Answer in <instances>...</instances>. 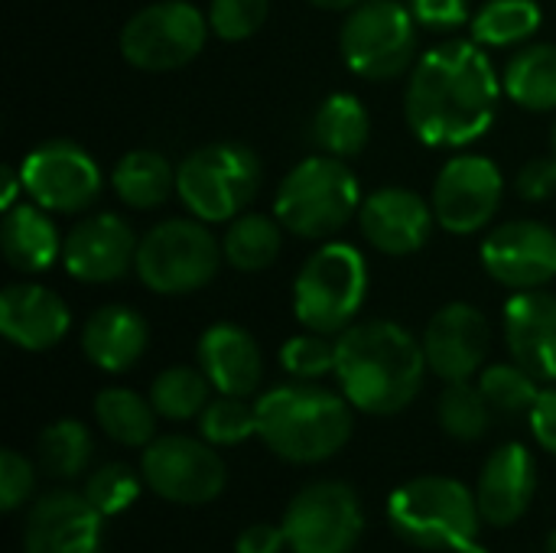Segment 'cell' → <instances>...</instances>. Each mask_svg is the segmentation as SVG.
Listing matches in <instances>:
<instances>
[{
	"instance_id": "cell-33",
	"label": "cell",
	"mask_w": 556,
	"mask_h": 553,
	"mask_svg": "<svg viewBox=\"0 0 556 553\" xmlns=\"http://www.w3.org/2000/svg\"><path fill=\"white\" fill-rule=\"evenodd\" d=\"M492 414L495 411L485 401L482 388L479 385H469V381H450L446 391L440 394V404H437L440 427L453 440H463V443L482 440L489 433Z\"/></svg>"
},
{
	"instance_id": "cell-14",
	"label": "cell",
	"mask_w": 556,
	"mask_h": 553,
	"mask_svg": "<svg viewBox=\"0 0 556 553\" xmlns=\"http://www.w3.org/2000/svg\"><path fill=\"white\" fill-rule=\"evenodd\" d=\"M505 179L495 160L479 153L453 156L433 186V215L437 225H443L450 235H476L482 231L498 205H502Z\"/></svg>"
},
{
	"instance_id": "cell-35",
	"label": "cell",
	"mask_w": 556,
	"mask_h": 553,
	"mask_svg": "<svg viewBox=\"0 0 556 553\" xmlns=\"http://www.w3.org/2000/svg\"><path fill=\"white\" fill-rule=\"evenodd\" d=\"M479 388L485 394V401L492 404L495 414H531L541 388L538 378L531 372H525L518 362L515 365H489L479 378Z\"/></svg>"
},
{
	"instance_id": "cell-31",
	"label": "cell",
	"mask_w": 556,
	"mask_h": 553,
	"mask_svg": "<svg viewBox=\"0 0 556 553\" xmlns=\"http://www.w3.org/2000/svg\"><path fill=\"white\" fill-rule=\"evenodd\" d=\"M541 26L538 0H489L472 16V39L479 46H518L531 39Z\"/></svg>"
},
{
	"instance_id": "cell-1",
	"label": "cell",
	"mask_w": 556,
	"mask_h": 553,
	"mask_svg": "<svg viewBox=\"0 0 556 553\" xmlns=\"http://www.w3.org/2000/svg\"><path fill=\"white\" fill-rule=\"evenodd\" d=\"M498 108V78L472 39H450L417 59L404 98L407 124L427 147H466L479 140Z\"/></svg>"
},
{
	"instance_id": "cell-2",
	"label": "cell",
	"mask_w": 556,
	"mask_h": 553,
	"mask_svg": "<svg viewBox=\"0 0 556 553\" xmlns=\"http://www.w3.org/2000/svg\"><path fill=\"white\" fill-rule=\"evenodd\" d=\"M336 375L352 407L375 417L401 414L424 388V342H417L401 323H355L339 332Z\"/></svg>"
},
{
	"instance_id": "cell-37",
	"label": "cell",
	"mask_w": 556,
	"mask_h": 553,
	"mask_svg": "<svg viewBox=\"0 0 556 553\" xmlns=\"http://www.w3.org/2000/svg\"><path fill=\"white\" fill-rule=\"evenodd\" d=\"M137 495H140V479H137L134 469L124 466V463H108V466L98 469V473L88 479V486H85V499H88L104 518L121 515Z\"/></svg>"
},
{
	"instance_id": "cell-11",
	"label": "cell",
	"mask_w": 556,
	"mask_h": 553,
	"mask_svg": "<svg viewBox=\"0 0 556 553\" xmlns=\"http://www.w3.org/2000/svg\"><path fill=\"white\" fill-rule=\"evenodd\" d=\"M362 505L345 482H313L293 495L283 531L293 553H352L362 538Z\"/></svg>"
},
{
	"instance_id": "cell-6",
	"label": "cell",
	"mask_w": 556,
	"mask_h": 553,
	"mask_svg": "<svg viewBox=\"0 0 556 553\" xmlns=\"http://www.w3.org/2000/svg\"><path fill=\"white\" fill-rule=\"evenodd\" d=\"M368 297V264L358 248L326 241L293 280V313L309 332H345Z\"/></svg>"
},
{
	"instance_id": "cell-27",
	"label": "cell",
	"mask_w": 556,
	"mask_h": 553,
	"mask_svg": "<svg viewBox=\"0 0 556 553\" xmlns=\"http://www.w3.org/2000/svg\"><path fill=\"white\" fill-rule=\"evenodd\" d=\"M371 134V121L365 104L355 95H329L316 117H313V140L319 143L323 153L339 156V160H352L365 150Z\"/></svg>"
},
{
	"instance_id": "cell-29",
	"label": "cell",
	"mask_w": 556,
	"mask_h": 553,
	"mask_svg": "<svg viewBox=\"0 0 556 553\" xmlns=\"http://www.w3.org/2000/svg\"><path fill=\"white\" fill-rule=\"evenodd\" d=\"M94 417L101 430L124 447H150L156 440V407L137 391L108 388L94 398Z\"/></svg>"
},
{
	"instance_id": "cell-47",
	"label": "cell",
	"mask_w": 556,
	"mask_h": 553,
	"mask_svg": "<svg viewBox=\"0 0 556 553\" xmlns=\"http://www.w3.org/2000/svg\"><path fill=\"white\" fill-rule=\"evenodd\" d=\"M450 553H489L482 544H476V541H466V544H459V548H453Z\"/></svg>"
},
{
	"instance_id": "cell-9",
	"label": "cell",
	"mask_w": 556,
	"mask_h": 553,
	"mask_svg": "<svg viewBox=\"0 0 556 553\" xmlns=\"http://www.w3.org/2000/svg\"><path fill=\"white\" fill-rule=\"evenodd\" d=\"M339 49L355 75L368 81L397 78L417 55V16L401 0H362L342 23Z\"/></svg>"
},
{
	"instance_id": "cell-8",
	"label": "cell",
	"mask_w": 556,
	"mask_h": 553,
	"mask_svg": "<svg viewBox=\"0 0 556 553\" xmlns=\"http://www.w3.org/2000/svg\"><path fill=\"white\" fill-rule=\"evenodd\" d=\"M222 241L195 218H166L137 241L134 271L160 297L202 290L222 267Z\"/></svg>"
},
{
	"instance_id": "cell-36",
	"label": "cell",
	"mask_w": 556,
	"mask_h": 553,
	"mask_svg": "<svg viewBox=\"0 0 556 553\" xmlns=\"http://www.w3.org/2000/svg\"><path fill=\"white\" fill-rule=\"evenodd\" d=\"M199 430L212 447H235L257 433V407L244 404V398L222 394L208 401L199 414Z\"/></svg>"
},
{
	"instance_id": "cell-48",
	"label": "cell",
	"mask_w": 556,
	"mask_h": 553,
	"mask_svg": "<svg viewBox=\"0 0 556 553\" xmlns=\"http://www.w3.org/2000/svg\"><path fill=\"white\" fill-rule=\"evenodd\" d=\"M547 553H556V531L547 538Z\"/></svg>"
},
{
	"instance_id": "cell-34",
	"label": "cell",
	"mask_w": 556,
	"mask_h": 553,
	"mask_svg": "<svg viewBox=\"0 0 556 553\" xmlns=\"http://www.w3.org/2000/svg\"><path fill=\"white\" fill-rule=\"evenodd\" d=\"M91 433L78 420H59L39 437V466L52 479H75L91 463Z\"/></svg>"
},
{
	"instance_id": "cell-45",
	"label": "cell",
	"mask_w": 556,
	"mask_h": 553,
	"mask_svg": "<svg viewBox=\"0 0 556 553\" xmlns=\"http://www.w3.org/2000/svg\"><path fill=\"white\" fill-rule=\"evenodd\" d=\"M23 189V179L10 169V166H3V209H10V205H16L13 199H16V192Z\"/></svg>"
},
{
	"instance_id": "cell-7",
	"label": "cell",
	"mask_w": 556,
	"mask_h": 553,
	"mask_svg": "<svg viewBox=\"0 0 556 553\" xmlns=\"http://www.w3.org/2000/svg\"><path fill=\"white\" fill-rule=\"evenodd\" d=\"M261 186V160L251 147L218 140L192 150L176 169V192L199 222H231Z\"/></svg>"
},
{
	"instance_id": "cell-15",
	"label": "cell",
	"mask_w": 556,
	"mask_h": 553,
	"mask_svg": "<svg viewBox=\"0 0 556 553\" xmlns=\"http://www.w3.org/2000/svg\"><path fill=\"white\" fill-rule=\"evenodd\" d=\"M482 264L502 287L538 290L556 277V231L531 218L505 222L485 235Z\"/></svg>"
},
{
	"instance_id": "cell-32",
	"label": "cell",
	"mask_w": 556,
	"mask_h": 553,
	"mask_svg": "<svg viewBox=\"0 0 556 553\" xmlns=\"http://www.w3.org/2000/svg\"><path fill=\"white\" fill-rule=\"evenodd\" d=\"M208 375L202 368L173 365L156 375L150 388V404L166 420H192L208 407Z\"/></svg>"
},
{
	"instance_id": "cell-49",
	"label": "cell",
	"mask_w": 556,
	"mask_h": 553,
	"mask_svg": "<svg viewBox=\"0 0 556 553\" xmlns=\"http://www.w3.org/2000/svg\"><path fill=\"white\" fill-rule=\"evenodd\" d=\"M551 156H554V163H556V124H554V150H551Z\"/></svg>"
},
{
	"instance_id": "cell-42",
	"label": "cell",
	"mask_w": 556,
	"mask_h": 553,
	"mask_svg": "<svg viewBox=\"0 0 556 553\" xmlns=\"http://www.w3.org/2000/svg\"><path fill=\"white\" fill-rule=\"evenodd\" d=\"M518 192L531 202H541L547 199L556 189V163L554 156H538L531 160L521 173H518Z\"/></svg>"
},
{
	"instance_id": "cell-18",
	"label": "cell",
	"mask_w": 556,
	"mask_h": 553,
	"mask_svg": "<svg viewBox=\"0 0 556 553\" xmlns=\"http://www.w3.org/2000/svg\"><path fill=\"white\" fill-rule=\"evenodd\" d=\"M358 222L371 248L391 257H407L430 241L437 215L433 205H427L417 192L404 186H381L365 196Z\"/></svg>"
},
{
	"instance_id": "cell-13",
	"label": "cell",
	"mask_w": 556,
	"mask_h": 553,
	"mask_svg": "<svg viewBox=\"0 0 556 553\" xmlns=\"http://www.w3.org/2000/svg\"><path fill=\"white\" fill-rule=\"evenodd\" d=\"M23 192L46 212H85L101 196V169L72 140L39 143L20 166Z\"/></svg>"
},
{
	"instance_id": "cell-12",
	"label": "cell",
	"mask_w": 556,
	"mask_h": 553,
	"mask_svg": "<svg viewBox=\"0 0 556 553\" xmlns=\"http://www.w3.org/2000/svg\"><path fill=\"white\" fill-rule=\"evenodd\" d=\"M143 482L166 502L205 505L225 489V463L205 440L192 437H156L140 460Z\"/></svg>"
},
{
	"instance_id": "cell-21",
	"label": "cell",
	"mask_w": 556,
	"mask_h": 553,
	"mask_svg": "<svg viewBox=\"0 0 556 553\" xmlns=\"http://www.w3.org/2000/svg\"><path fill=\"white\" fill-rule=\"evenodd\" d=\"M505 342L525 372L556 381V297L518 290L505 306Z\"/></svg>"
},
{
	"instance_id": "cell-43",
	"label": "cell",
	"mask_w": 556,
	"mask_h": 553,
	"mask_svg": "<svg viewBox=\"0 0 556 553\" xmlns=\"http://www.w3.org/2000/svg\"><path fill=\"white\" fill-rule=\"evenodd\" d=\"M531 430L538 443L556 456V388H541L534 407H531Z\"/></svg>"
},
{
	"instance_id": "cell-46",
	"label": "cell",
	"mask_w": 556,
	"mask_h": 553,
	"mask_svg": "<svg viewBox=\"0 0 556 553\" xmlns=\"http://www.w3.org/2000/svg\"><path fill=\"white\" fill-rule=\"evenodd\" d=\"M309 3H316V7H323V10H352V7H358L362 0H309Z\"/></svg>"
},
{
	"instance_id": "cell-22",
	"label": "cell",
	"mask_w": 556,
	"mask_h": 553,
	"mask_svg": "<svg viewBox=\"0 0 556 553\" xmlns=\"http://www.w3.org/2000/svg\"><path fill=\"white\" fill-rule=\"evenodd\" d=\"M534 489H538V466H534V456L528 453V447H521V443L498 447L489 456V463L479 476V489H476L482 521H489L495 528L515 525L528 512Z\"/></svg>"
},
{
	"instance_id": "cell-28",
	"label": "cell",
	"mask_w": 556,
	"mask_h": 553,
	"mask_svg": "<svg viewBox=\"0 0 556 553\" xmlns=\"http://www.w3.org/2000/svg\"><path fill=\"white\" fill-rule=\"evenodd\" d=\"M511 101L528 111H556V46L538 42L515 52L502 78Z\"/></svg>"
},
{
	"instance_id": "cell-20",
	"label": "cell",
	"mask_w": 556,
	"mask_h": 553,
	"mask_svg": "<svg viewBox=\"0 0 556 553\" xmlns=\"http://www.w3.org/2000/svg\"><path fill=\"white\" fill-rule=\"evenodd\" d=\"M72 316L59 293L39 284H10L0 293V332L26 352H46L68 336Z\"/></svg>"
},
{
	"instance_id": "cell-38",
	"label": "cell",
	"mask_w": 556,
	"mask_h": 553,
	"mask_svg": "<svg viewBox=\"0 0 556 553\" xmlns=\"http://www.w3.org/2000/svg\"><path fill=\"white\" fill-rule=\"evenodd\" d=\"M280 365L296 378V381H313L329 372H336V342H329L323 332H306L290 339L280 349Z\"/></svg>"
},
{
	"instance_id": "cell-10",
	"label": "cell",
	"mask_w": 556,
	"mask_h": 553,
	"mask_svg": "<svg viewBox=\"0 0 556 553\" xmlns=\"http://www.w3.org/2000/svg\"><path fill=\"white\" fill-rule=\"evenodd\" d=\"M208 29V16L195 3L160 0L124 23L121 55L143 72H173L202 52Z\"/></svg>"
},
{
	"instance_id": "cell-17",
	"label": "cell",
	"mask_w": 556,
	"mask_h": 553,
	"mask_svg": "<svg viewBox=\"0 0 556 553\" xmlns=\"http://www.w3.org/2000/svg\"><path fill=\"white\" fill-rule=\"evenodd\" d=\"M65 271L81 284L121 280L137 261V238L130 225L114 212L81 218L62 241Z\"/></svg>"
},
{
	"instance_id": "cell-25",
	"label": "cell",
	"mask_w": 556,
	"mask_h": 553,
	"mask_svg": "<svg viewBox=\"0 0 556 553\" xmlns=\"http://www.w3.org/2000/svg\"><path fill=\"white\" fill-rule=\"evenodd\" d=\"M0 251L13 271L39 274L55 264V257L62 254V241L46 209H39L36 202H16L3 209Z\"/></svg>"
},
{
	"instance_id": "cell-39",
	"label": "cell",
	"mask_w": 556,
	"mask_h": 553,
	"mask_svg": "<svg viewBox=\"0 0 556 553\" xmlns=\"http://www.w3.org/2000/svg\"><path fill=\"white\" fill-rule=\"evenodd\" d=\"M267 10H270V0H212L208 26L218 39L241 42L264 26Z\"/></svg>"
},
{
	"instance_id": "cell-23",
	"label": "cell",
	"mask_w": 556,
	"mask_h": 553,
	"mask_svg": "<svg viewBox=\"0 0 556 553\" xmlns=\"http://www.w3.org/2000/svg\"><path fill=\"white\" fill-rule=\"evenodd\" d=\"M199 368L218 394L248 398L261 388L264 359L254 336L235 323H215L199 339Z\"/></svg>"
},
{
	"instance_id": "cell-30",
	"label": "cell",
	"mask_w": 556,
	"mask_h": 553,
	"mask_svg": "<svg viewBox=\"0 0 556 553\" xmlns=\"http://www.w3.org/2000/svg\"><path fill=\"white\" fill-rule=\"evenodd\" d=\"M280 228H283L280 222H274L270 215H261V212L238 215L222 238L225 261L235 271H248V274L270 267L280 254V244H283Z\"/></svg>"
},
{
	"instance_id": "cell-44",
	"label": "cell",
	"mask_w": 556,
	"mask_h": 553,
	"mask_svg": "<svg viewBox=\"0 0 556 553\" xmlns=\"http://www.w3.org/2000/svg\"><path fill=\"white\" fill-rule=\"evenodd\" d=\"M287 548V531L283 525H251L238 538V553H280Z\"/></svg>"
},
{
	"instance_id": "cell-4",
	"label": "cell",
	"mask_w": 556,
	"mask_h": 553,
	"mask_svg": "<svg viewBox=\"0 0 556 553\" xmlns=\"http://www.w3.org/2000/svg\"><path fill=\"white\" fill-rule=\"evenodd\" d=\"M362 209V189L345 160L319 153L300 160L274 196L277 222L309 241H326Z\"/></svg>"
},
{
	"instance_id": "cell-40",
	"label": "cell",
	"mask_w": 556,
	"mask_h": 553,
	"mask_svg": "<svg viewBox=\"0 0 556 553\" xmlns=\"http://www.w3.org/2000/svg\"><path fill=\"white\" fill-rule=\"evenodd\" d=\"M29 492H33V466L16 450H3L0 453V505H3V512H16L29 499Z\"/></svg>"
},
{
	"instance_id": "cell-41",
	"label": "cell",
	"mask_w": 556,
	"mask_h": 553,
	"mask_svg": "<svg viewBox=\"0 0 556 553\" xmlns=\"http://www.w3.org/2000/svg\"><path fill=\"white\" fill-rule=\"evenodd\" d=\"M410 10L427 29H456L469 20V0H410Z\"/></svg>"
},
{
	"instance_id": "cell-5",
	"label": "cell",
	"mask_w": 556,
	"mask_h": 553,
	"mask_svg": "<svg viewBox=\"0 0 556 553\" xmlns=\"http://www.w3.org/2000/svg\"><path fill=\"white\" fill-rule=\"evenodd\" d=\"M388 521L420 551H453L479 535L476 495L450 476H420L401 486L388 502Z\"/></svg>"
},
{
	"instance_id": "cell-24",
	"label": "cell",
	"mask_w": 556,
	"mask_h": 553,
	"mask_svg": "<svg viewBox=\"0 0 556 553\" xmlns=\"http://www.w3.org/2000/svg\"><path fill=\"white\" fill-rule=\"evenodd\" d=\"M150 329L143 316L130 306L111 303L94 310L81 326V352L101 372H127L147 352Z\"/></svg>"
},
{
	"instance_id": "cell-3",
	"label": "cell",
	"mask_w": 556,
	"mask_h": 553,
	"mask_svg": "<svg viewBox=\"0 0 556 553\" xmlns=\"http://www.w3.org/2000/svg\"><path fill=\"white\" fill-rule=\"evenodd\" d=\"M257 437L287 463H323L352 437L349 398L313 381L267 391L257 404Z\"/></svg>"
},
{
	"instance_id": "cell-19",
	"label": "cell",
	"mask_w": 556,
	"mask_h": 553,
	"mask_svg": "<svg viewBox=\"0 0 556 553\" xmlns=\"http://www.w3.org/2000/svg\"><path fill=\"white\" fill-rule=\"evenodd\" d=\"M104 515L85 499V492H52L39 499L26 518V553H101Z\"/></svg>"
},
{
	"instance_id": "cell-16",
	"label": "cell",
	"mask_w": 556,
	"mask_h": 553,
	"mask_svg": "<svg viewBox=\"0 0 556 553\" xmlns=\"http://www.w3.org/2000/svg\"><path fill=\"white\" fill-rule=\"evenodd\" d=\"M492 329L482 310L469 303H450L433 313L424 332L427 368L443 381H469L489 355Z\"/></svg>"
},
{
	"instance_id": "cell-26",
	"label": "cell",
	"mask_w": 556,
	"mask_h": 553,
	"mask_svg": "<svg viewBox=\"0 0 556 553\" xmlns=\"http://www.w3.org/2000/svg\"><path fill=\"white\" fill-rule=\"evenodd\" d=\"M117 199L130 209H156L176 189V169L156 150H130L117 160L111 173Z\"/></svg>"
}]
</instances>
